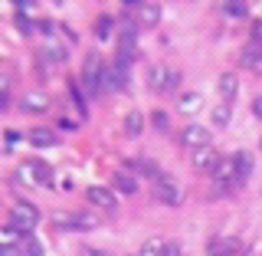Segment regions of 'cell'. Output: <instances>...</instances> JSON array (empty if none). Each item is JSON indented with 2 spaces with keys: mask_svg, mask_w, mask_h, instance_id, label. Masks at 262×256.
<instances>
[{
  "mask_svg": "<svg viewBox=\"0 0 262 256\" xmlns=\"http://www.w3.org/2000/svg\"><path fill=\"white\" fill-rule=\"evenodd\" d=\"M10 224L20 230L23 237L33 233L39 224V210H36V204H30V201H16L13 207H10Z\"/></svg>",
  "mask_w": 262,
  "mask_h": 256,
  "instance_id": "obj_1",
  "label": "cell"
},
{
  "mask_svg": "<svg viewBox=\"0 0 262 256\" xmlns=\"http://www.w3.org/2000/svg\"><path fill=\"white\" fill-rule=\"evenodd\" d=\"M102 72H105V63L98 53H89L85 56V66H82V89L89 95H98L102 92Z\"/></svg>",
  "mask_w": 262,
  "mask_h": 256,
  "instance_id": "obj_2",
  "label": "cell"
},
{
  "mask_svg": "<svg viewBox=\"0 0 262 256\" xmlns=\"http://www.w3.org/2000/svg\"><path fill=\"white\" fill-rule=\"evenodd\" d=\"M53 227L56 230H95L98 220L92 213H69V210H53Z\"/></svg>",
  "mask_w": 262,
  "mask_h": 256,
  "instance_id": "obj_3",
  "label": "cell"
},
{
  "mask_svg": "<svg viewBox=\"0 0 262 256\" xmlns=\"http://www.w3.org/2000/svg\"><path fill=\"white\" fill-rule=\"evenodd\" d=\"M154 197H158L164 207H180V204H184V187L164 174L161 181H154Z\"/></svg>",
  "mask_w": 262,
  "mask_h": 256,
  "instance_id": "obj_4",
  "label": "cell"
},
{
  "mask_svg": "<svg viewBox=\"0 0 262 256\" xmlns=\"http://www.w3.org/2000/svg\"><path fill=\"white\" fill-rule=\"evenodd\" d=\"M125 89H128V66L115 60L102 72V92H125Z\"/></svg>",
  "mask_w": 262,
  "mask_h": 256,
  "instance_id": "obj_5",
  "label": "cell"
},
{
  "mask_svg": "<svg viewBox=\"0 0 262 256\" xmlns=\"http://www.w3.org/2000/svg\"><path fill=\"white\" fill-rule=\"evenodd\" d=\"M125 13L135 16L138 27H158L161 23V7L158 4H125Z\"/></svg>",
  "mask_w": 262,
  "mask_h": 256,
  "instance_id": "obj_6",
  "label": "cell"
},
{
  "mask_svg": "<svg viewBox=\"0 0 262 256\" xmlns=\"http://www.w3.org/2000/svg\"><path fill=\"white\" fill-rule=\"evenodd\" d=\"M49 105H53V99L43 89H30V92L20 95V109L30 112V115H43V112H49Z\"/></svg>",
  "mask_w": 262,
  "mask_h": 256,
  "instance_id": "obj_7",
  "label": "cell"
},
{
  "mask_svg": "<svg viewBox=\"0 0 262 256\" xmlns=\"http://www.w3.org/2000/svg\"><path fill=\"white\" fill-rule=\"evenodd\" d=\"M190 164L200 171V174H213V168L220 164L216 148H213V145H203V148H196V151H190Z\"/></svg>",
  "mask_w": 262,
  "mask_h": 256,
  "instance_id": "obj_8",
  "label": "cell"
},
{
  "mask_svg": "<svg viewBox=\"0 0 262 256\" xmlns=\"http://www.w3.org/2000/svg\"><path fill=\"white\" fill-rule=\"evenodd\" d=\"M180 145H187L190 151H196V148H203V145H210V128H203V125H196V122H190V125L180 131Z\"/></svg>",
  "mask_w": 262,
  "mask_h": 256,
  "instance_id": "obj_9",
  "label": "cell"
},
{
  "mask_svg": "<svg viewBox=\"0 0 262 256\" xmlns=\"http://www.w3.org/2000/svg\"><path fill=\"white\" fill-rule=\"evenodd\" d=\"M85 201L92 204V207H102V210H115L118 207V201H115V191H108V187H89L85 191Z\"/></svg>",
  "mask_w": 262,
  "mask_h": 256,
  "instance_id": "obj_10",
  "label": "cell"
},
{
  "mask_svg": "<svg viewBox=\"0 0 262 256\" xmlns=\"http://www.w3.org/2000/svg\"><path fill=\"white\" fill-rule=\"evenodd\" d=\"M239 66H243V69H249V72H259L262 69V43H259V40H252L249 46H243Z\"/></svg>",
  "mask_w": 262,
  "mask_h": 256,
  "instance_id": "obj_11",
  "label": "cell"
},
{
  "mask_svg": "<svg viewBox=\"0 0 262 256\" xmlns=\"http://www.w3.org/2000/svg\"><path fill=\"white\" fill-rule=\"evenodd\" d=\"M243 243L239 240H229V237H220V240L207 243V256H239Z\"/></svg>",
  "mask_w": 262,
  "mask_h": 256,
  "instance_id": "obj_12",
  "label": "cell"
},
{
  "mask_svg": "<svg viewBox=\"0 0 262 256\" xmlns=\"http://www.w3.org/2000/svg\"><path fill=\"white\" fill-rule=\"evenodd\" d=\"M216 89H220V99L229 105L236 95H239V79H236V72H223L220 82H216Z\"/></svg>",
  "mask_w": 262,
  "mask_h": 256,
  "instance_id": "obj_13",
  "label": "cell"
},
{
  "mask_svg": "<svg viewBox=\"0 0 262 256\" xmlns=\"http://www.w3.org/2000/svg\"><path fill=\"white\" fill-rule=\"evenodd\" d=\"M167 82H170V66H151V72H147V86L154 89V92H167Z\"/></svg>",
  "mask_w": 262,
  "mask_h": 256,
  "instance_id": "obj_14",
  "label": "cell"
},
{
  "mask_svg": "<svg viewBox=\"0 0 262 256\" xmlns=\"http://www.w3.org/2000/svg\"><path fill=\"white\" fill-rule=\"evenodd\" d=\"M27 142H30L33 148H53V145H56V131H53V128H43V125H36V128H30Z\"/></svg>",
  "mask_w": 262,
  "mask_h": 256,
  "instance_id": "obj_15",
  "label": "cell"
},
{
  "mask_svg": "<svg viewBox=\"0 0 262 256\" xmlns=\"http://www.w3.org/2000/svg\"><path fill=\"white\" fill-rule=\"evenodd\" d=\"M115 191L125 194V197H135L138 194V178L128 174V171H115Z\"/></svg>",
  "mask_w": 262,
  "mask_h": 256,
  "instance_id": "obj_16",
  "label": "cell"
},
{
  "mask_svg": "<svg viewBox=\"0 0 262 256\" xmlns=\"http://www.w3.org/2000/svg\"><path fill=\"white\" fill-rule=\"evenodd\" d=\"M39 60H43V63H56V66H59V63H66V49H62L59 43H56V40H46V43L39 46Z\"/></svg>",
  "mask_w": 262,
  "mask_h": 256,
  "instance_id": "obj_17",
  "label": "cell"
},
{
  "mask_svg": "<svg viewBox=\"0 0 262 256\" xmlns=\"http://www.w3.org/2000/svg\"><path fill=\"white\" fill-rule=\"evenodd\" d=\"M177 109H180V115H196L203 109V95L200 92H184L177 99Z\"/></svg>",
  "mask_w": 262,
  "mask_h": 256,
  "instance_id": "obj_18",
  "label": "cell"
},
{
  "mask_svg": "<svg viewBox=\"0 0 262 256\" xmlns=\"http://www.w3.org/2000/svg\"><path fill=\"white\" fill-rule=\"evenodd\" d=\"M236 158V181H239V187L249 181V174H252V154L249 151H236L233 154Z\"/></svg>",
  "mask_w": 262,
  "mask_h": 256,
  "instance_id": "obj_19",
  "label": "cell"
},
{
  "mask_svg": "<svg viewBox=\"0 0 262 256\" xmlns=\"http://www.w3.org/2000/svg\"><path fill=\"white\" fill-rule=\"evenodd\" d=\"M210 181H236V158H220V164L213 168Z\"/></svg>",
  "mask_w": 262,
  "mask_h": 256,
  "instance_id": "obj_20",
  "label": "cell"
},
{
  "mask_svg": "<svg viewBox=\"0 0 262 256\" xmlns=\"http://www.w3.org/2000/svg\"><path fill=\"white\" fill-rule=\"evenodd\" d=\"M27 164L33 168V174H36V181H39L43 187H53V184H56V174H53V168H49L46 161H27Z\"/></svg>",
  "mask_w": 262,
  "mask_h": 256,
  "instance_id": "obj_21",
  "label": "cell"
},
{
  "mask_svg": "<svg viewBox=\"0 0 262 256\" xmlns=\"http://www.w3.org/2000/svg\"><path fill=\"white\" fill-rule=\"evenodd\" d=\"M128 171H138V174H144V178H154V181H161L164 174H161V168L154 161H128Z\"/></svg>",
  "mask_w": 262,
  "mask_h": 256,
  "instance_id": "obj_22",
  "label": "cell"
},
{
  "mask_svg": "<svg viewBox=\"0 0 262 256\" xmlns=\"http://www.w3.org/2000/svg\"><path fill=\"white\" fill-rule=\"evenodd\" d=\"M210 119H213V125H216V128H226L229 122H233V109H229L226 102H220V105H213V109H210Z\"/></svg>",
  "mask_w": 262,
  "mask_h": 256,
  "instance_id": "obj_23",
  "label": "cell"
},
{
  "mask_svg": "<svg viewBox=\"0 0 262 256\" xmlns=\"http://www.w3.org/2000/svg\"><path fill=\"white\" fill-rule=\"evenodd\" d=\"M220 10H223L226 20H246L249 16V4H233L229 0V4H220Z\"/></svg>",
  "mask_w": 262,
  "mask_h": 256,
  "instance_id": "obj_24",
  "label": "cell"
},
{
  "mask_svg": "<svg viewBox=\"0 0 262 256\" xmlns=\"http://www.w3.org/2000/svg\"><path fill=\"white\" fill-rule=\"evenodd\" d=\"M16 250H20V256H43V243H39L33 233H27V237L20 240V246H16Z\"/></svg>",
  "mask_w": 262,
  "mask_h": 256,
  "instance_id": "obj_25",
  "label": "cell"
},
{
  "mask_svg": "<svg viewBox=\"0 0 262 256\" xmlns=\"http://www.w3.org/2000/svg\"><path fill=\"white\" fill-rule=\"evenodd\" d=\"M236 191H239V181H213V201H223Z\"/></svg>",
  "mask_w": 262,
  "mask_h": 256,
  "instance_id": "obj_26",
  "label": "cell"
},
{
  "mask_svg": "<svg viewBox=\"0 0 262 256\" xmlns=\"http://www.w3.org/2000/svg\"><path fill=\"white\" fill-rule=\"evenodd\" d=\"M125 131H128L131 138H138V135L144 131V115H141V112H128V115H125Z\"/></svg>",
  "mask_w": 262,
  "mask_h": 256,
  "instance_id": "obj_27",
  "label": "cell"
},
{
  "mask_svg": "<svg viewBox=\"0 0 262 256\" xmlns=\"http://www.w3.org/2000/svg\"><path fill=\"white\" fill-rule=\"evenodd\" d=\"M164 246H167V240H161V237H151V240H147L141 250H138V256H161Z\"/></svg>",
  "mask_w": 262,
  "mask_h": 256,
  "instance_id": "obj_28",
  "label": "cell"
},
{
  "mask_svg": "<svg viewBox=\"0 0 262 256\" xmlns=\"http://www.w3.org/2000/svg\"><path fill=\"white\" fill-rule=\"evenodd\" d=\"M112 30H115V20H112V16H98V20H95V36L98 40H108Z\"/></svg>",
  "mask_w": 262,
  "mask_h": 256,
  "instance_id": "obj_29",
  "label": "cell"
},
{
  "mask_svg": "<svg viewBox=\"0 0 262 256\" xmlns=\"http://www.w3.org/2000/svg\"><path fill=\"white\" fill-rule=\"evenodd\" d=\"M16 30H20L23 36H33V33H36V23H33L27 13H16Z\"/></svg>",
  "mask_w": 262,
  "mask_h": 256,
  "instance_id": "obj_30",
  "label": "cell"
},
{
  "mask_svg": "<svg viewBox=\"0 0 262 256\" xmlns=\"http://www.w3.org/2000/svg\"><path fill=\"white\" fill-rule=\"evenodd\" d=\"M151 125L158 128V131H167V128H170V119H167V112H151Z\"/></svg>",
  "mask_w": 262,
  "mask_h": 256,
  "instance_id": "obj_31",
  "label": "cell"
},
{
  "mask_svg": "<svg viewBox=\"0 0 262 256\" xmlns=\"http://www.w3.org/2000/svg\"><path fill=\"white\" fill-rule=\"evenodd\" d=\"M177 89H180V72H177V69H170V82H167V92H164V95H177V99H180Z\"/></svg>",
  "mask_w": 262,
  "mask_h": 256,
  "instance_id": "obj_32",
  "label": "cell"
},
{
  "mask_svg": "<svg viewBox=\"0 0 262 256\" xmlns=\"http://www.w3.org/2000/svg\"><path fill=\"white\" fill-rule=\"evenodd\" d=\"M161 256H184V250H180V243H167Z\"/></svg>",
  "mask_w": 262,
  "mask_h": 256,
  "instance_id": "obj_33",
  "label": "cell"
},
{
  "mask_svg": "<svg viewBox=\"0 0 262 256\" xmlns=\"http://www.w3.org/2000/svg\"><path fill=\"white\" fill-rule=\"evenodd\" d=\"M16 142H20V131H7V151H13Z\"/></svg>",
  "mask_w": 262,
  "mask_h": 256,
  "instance_id": "obj_34",
  "label": "cell"
},
{
  "mask_svg": "<svg viewBox=\"0 0 262 256\" xmlns=\"http://www.w3.org/2000/svg\"><path fill=\"white\" fill-rule=\"evenodd\" d=\"M252 115H256V119H262V95L252 99Z\"/></svg>",
  "mask_w": 262,
  "mask_h": 256,
  "instance_id": "obj_35",
  "label": "cell"
},
{
  "mask_svg": "<svg viewBox=\"0 0 262 256\" xmlns=\"http://www.w3.org/2000/svg\"><path fill=\"white\" fill-rule=\"evenodd\" d=\"M39 33H46V36H53V33H56V27H53L49 20H43V23H39Z\"/></svg>",
  "mask_w": 262,
  "mask_h": 256,
  "instance_id": "obj_36",
  "label": "cell"
},
{
  "mask_svg": "<svg viewBox=\"0 0 262 256\" xmlns=\"http://www.w3.org/2000/svg\"><path fill=\"white\" fill-rule=\"evenodd\" d=\"M252 40H259V43H262V20L252 23Z\"/></svg>",
  "mask_w": 262,
  "mask_h": 256,
  "instance_id": "obj_37",
  "label": "cell"
},
{
  "mask_svg": "<svg viewBox=\"0 0 262 256\" xmlns=\"http://www.w3.org/2000/svg\"><path fill=\"white\" fill-rule=\"evenodd\" d=\"M85 253H89V256H112L108 250H98V246H85Z\"/></svg>",
  "mask_w": 262,
  "mask_h": 256,
  "instance_id": "obj_38",
  "label": "cell"
},
{
  "mask_svg": "<svg viewBox=\"0 0 262 256\" xmlns=\"http://www.w3.org/2000/svg\"><path fill=\"white\" fill-rule=\"evenodd\" d=\"M0 256H20V250H0Z\"/></svg>",
  "mask_w": 262,
  "mask_h": 256,
  "instance_id": "obj_39",
  "label": "cell"
},
{
  "mask_svg": "<svg viewBox=\"0 0 262 256\" xmlns=\"http://www.w3.org/2000/svg\"><path fill=\"white\" fill-rule=\"evenodd\" d=\"M135 256H138V253H135Z\"/></svg>",
  "mask_w": 262,
  "mask_h": 256,
  "instance_id": "obj_40",
  "label": "cell"
},
{
  "mask_svg": "<svg viewBox=\"0 0 262 256\" xmlns=\"http://www.w3.org/2000/svg\"><path fill=\"white\" fill-rule=\"evenodd\" d=\"M259 145H262V142H259Z\"/></svg>",
  "mask_w": 262,
  "mask_h": 256,
  "instance_id": "obj_41",
  "label": "cell"
}]
</instances>
